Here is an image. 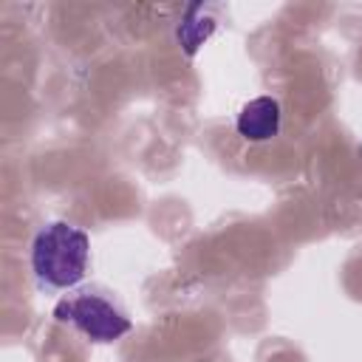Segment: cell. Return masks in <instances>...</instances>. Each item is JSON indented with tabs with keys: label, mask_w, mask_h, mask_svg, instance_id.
<instances>
[{
	"label": "cell",
	"mask_w": 362,
	"mask_h": 362,
	"mask_svg": "<svg viewBox=\"0 0 362 362\" xmlns=\"http://www.w3.org/2000/svg\"><path fill=\"white\" fill-rule=\"evenodd\" d=\"M90 260V240L82 229L54 221L37 232L31 243V269L34 274L51 288H71L76 286Z\"/></svg>",
	"instance_id": "obj_1"
},
{
	"label": "cell",
	"mask_w": 362,
	"mask_h": 362,
	"mask_svg": "<svg viewBox=\"0 0 362 362\" xmlns=\"http://www.w3.org/2000/svg\"><path fill=\"white\" fill-rule=\"evenodd\" d=\"M54 317L59 322H71L93 342H113L130 331V317L105 294L82 288L57 303Z\"/></svg>",
	"instance_id": "obj_2"
},
{
	"label": "cell",
	"mask_w": 362,
	"mask_h": 362,
	"mask_svg": "<svg viewBox=\"0 0 362 362\" xmlns=\"http://www.w3.org/2000/svg\"><path fill=\"white\" fill-rule=\"evenodd\" d=\"M238 133L246 141H269L280 130V102L272 96H257L246 102L235 122Z\"/></svg>",
	"instance_id": "obj_3"
},
{
	"label": "cell",
	"mask_w": 362,
	"mask_h": 362,
	"mask_svg": "<svg viewBox=\"0 0 362 362\" xmlns=\"http://www.w3.org/2000/svg\"><path fill=\"white\" fill-rule=\"evenodd\" d=\"M212 28H215V17L195 20V6H192V8L187 11V17L181 20V25H178V40H181L184 51L192 57V54L198 51V45L212 34Z\"/></svg>",
	"instance_id": "obj_4"
}]
</instances>
